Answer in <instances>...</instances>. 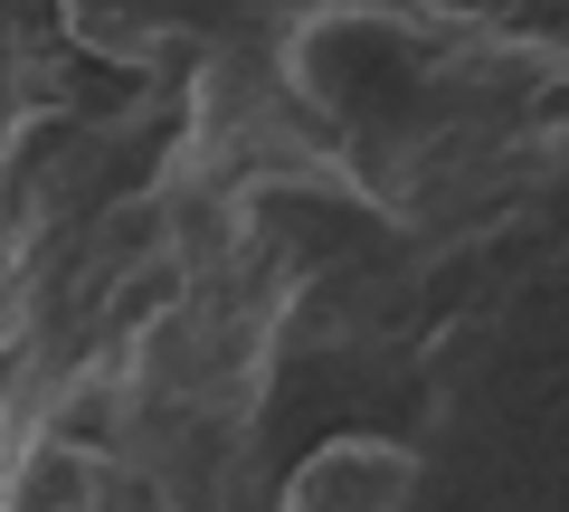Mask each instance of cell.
<instances>
[{
  "mask_svg": "<svg viewBox=\"0 0 569 512\" xmlns=\"http://www.w3.org/2000/svg\"><path fill=\"white\" fill-rule=\"evenodd\" d=\"M418 503V446L380 428H342L305 446L276 484V512H408Z\"/></svg>",
  "mask_w": 569,
  "mask_h": 512,
  "instance_id": "1",
  "label": "cell"
},
{
  "mask_svg": "<svg viewBox=\"0 0 569 512\" xmlns=\"http://www.w3.org/2000/svg\"><path fill=\"white\" fill-rule=\"evenodd\" d=\"M0 512H104V455L77 436H39L0 474Z\"/></svg>",
  "mask_w": 569,
  "mask_h": 512,
  "instance_id": "2",
  "label": "cell"
}]
</instances>
